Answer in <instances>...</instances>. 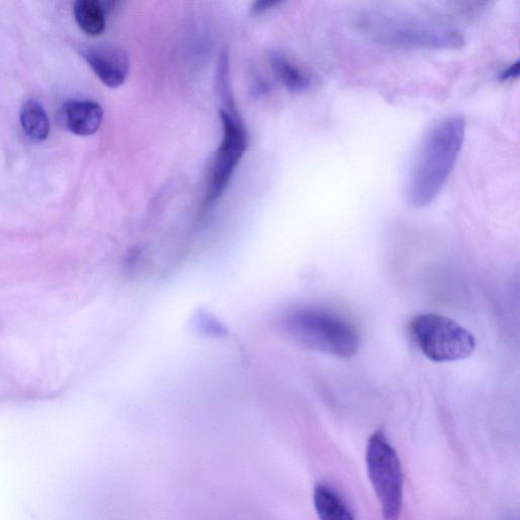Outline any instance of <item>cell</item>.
<instances>
[{
  "instance_id": "8fae6325",
  "label": "cell",
  "mask_w": 520,
  "mask_h": 520,
  "mask_svg": "<svg viewBox=\"0 0 520 520\" xmlns=\"http://www.w3.org/2000/svg\"><path fill=\"white\" fill-rule=\"evenodd\" d=\"M21 125L26 136L35 143L47 140L50 122L44 107L36 100H28L21 110Z\"/></svg>"
},
{
  "instance_id": "277c9868",
  "label": "cell",
  "mask_w": 520,
  "mask_h": 520,
  "mask_svg": "<svg viewBox=\"0 0 520 520\" xmlns=\"http://www.w3.org/2000/svg\"><path fill=\"white\" fill-rule=\"evenodd\" d=\"M410 332L422 353L434 362L464 360L476 349L474 336L457 321L442 315L413 317Z\"/></svg>"
},
{
  "instance_id": "30bf717a",
  "label": "cell",
  "mask_w": 520,
  "mask_h": 520,
  "mask_svg": "<svg viewBox=\"0 0 520 520\" xmlns=\"http://www.w3.org/2000/svg\"><path fill=\"white\" fill-rule=\"evenodd\" d=\"M271 60L276 76L289 91L299 94L311 87L310 76L288 57L275 53Z\"/></svg>"
},
{
  "instance_id": "5bb4252c",
  "label": "cell",
  "mask_w": 520,
  "mask_h": 520,
  "mask_svg": "<svg viewBox=\"0 0 520 520\" xmlns=\"http://www.w3.org/2000/svg\"><path fill=\"white\" fill-rule=\"evenodd\" d=\"M518 72H519V63L516 62L515 64L511 65V67L502 74V80L513 79L518 76Z\"/></svg>"
},
{
  "instance_id": "52a82bcc",
  "label": "cell",
  "mask_w": 520,
  "mask_h": 520,
  "mask_svg": "<svg viewBox=\"0 0 520 520\" xmlns=\"http://www.w3.org/2000/svg\"><path fill=\"white\" fill-rule=\"evenodd\" d=\"M82 55L106 87L116 89L126 81L129 59L124 50L112 45H98L84 48Z\"/></svg>"
},
{
  "instance_id": "6da1fadb",
  "label": "cell",
  "mask_w": 520,
  "mask_h": 520,
  "mask_svg": "<svg viewBox=\"0 0 520 520\" xmlns=\"http://www.w3.org/2000/svg\"><path fill=\"white\" fill-rule=\"evenodd\" d=\"M465 134V120L459 116L446 117L431 127L409 175L407 199L413 208H426L437 199L457 164Z\"/></svg>"
},
{
  "instance_id": "ba28073f",
  "label": "cell",
  "mask_w": 520,
  "mask_h": 520,
  "mask_svg": "<svg viewBox=\"0 0 520 520\" xmlns=\"http://www.w3.org/2000/svg\"><path fill=\"white\" fill-rule=\"evenodd\" d=\"M103 117V109L96 102L72 100L63 106L64 123L77 136L89 137L96 134Z\"/></svg>"
},
{
  "instance_id": "7a4b0ae2",
  "label": "cell",
  "mask_w": 520,
  "mask_h": 520,
  "mask_svg": "<svg viewBox=\"0 0 520 520\" xmlns=\"http://www.w3.org/2000/svg\"><path fill=\"white\" fill-rule=\"evenodd\" d=\"M355 29L365 38L406 49H459L465 44L460 31L419 17L366 11L354 18Z\"/></svg>"
},
{
  "instance_id": "7c38bea8",
  "label": "cell",
  "mask_w": 520,
  "mask_h": 520,
  "mask_svg": "<svg viewBox=\"0 0 520 520\" xmlns=\"http://www.w3.org/2000/svg\"><path fill=\"white\" fill-rule=\"evenodd\" d=\"M74 15L86 35L97 37L105 31V12L97 0H78L74 6Z\"/></svg>"
},
{
  "instance_id": "4fadbf2b",
  "label": "cell",
  "mask_w": 520,
  "mask_h": 520,
  "mask_svg": "<svg viewBox=\"0 0 520 520\" xmlns=\"http://www.w3.org/2000/svg\"><path fill=\"white\" fill-rule=\"evenodd\" d=\"M279 4L280 2H277V0H260V2L254 3L252 11L254 14H262L275 8Z\"/></svg>"
},
{
  "instance_id": "5b68a950",
  "label": "cell",
  "mask_w": 520,
  "mask_h": 520,
  "mask_svg": "<svg viewBox=\"0 0 520 520\" xmlns=\"http://www.w3.org/2000/svg\"><path fill=\"white\" fill-rule=\"evenodd\" d=\"M366 463L385 520H399L404 502V473L399 455L383 431L371 435Z\"/></svg>"
},
{
  "instance_id": "3957f363",
  "label": "cell",
  "mask_w": 520,
  "mask_h": 520,
  "mask_svg": "<svg viewBox=\"0 0 520 520\" xmlns=\"http://www.w3.org/2000/svg\"><path fill=\"white\" fill-rule=\"evenodd\" d=\"M285 330L300 345L323 354L350 359L360 349L354 325L333 312L304 308L291 312Z\"/></svg>"
},
{
  "instance_id": "9c48e42d",
  "label": "cell",
  "mask_w": 520,
  "mask_h": 520,
  "mask_svg": "<svg viewBox=\"0 0 520 520\" xmlns=\"http://www.w3.org/2000/svg\"><path fill=\"white\" fill-rule=\"evenodd\" d=\"M313 501L320 520H356L345 498L328 483L315 486Z\"/></svg>"
},
{
  "instance_id": "8992f818",
  "label": "cell",
  "mask_w": 520,
  "mask_h": 520,
  "mask_svg": "<svg viewBox=\"0 0 520 520\" xmlns=\"http://www.w3.org/2000/svg\"><path fill=\"white\" fill-rule=\"evenodd\" d=\"M220 117L223 126V138L211 169L205 204L207 207L221 198L247 149L246 128L238 117L236 110L231 109V107L224 108L220 111Z\"/></svg>"
}]
</instances>
